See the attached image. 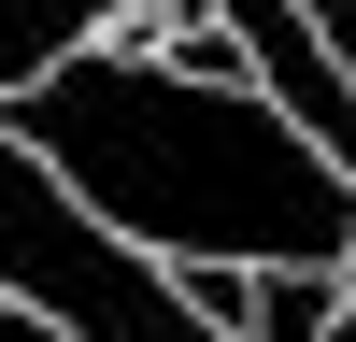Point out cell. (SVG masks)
Instances as JSON below:
<instances>
[{"mask_svg":"<svg viewBox=\"0 0 356 342\" xmlns=\"http://www.w3.org/2000/svg\"><path fill=\"white\" fill-rule=\"evenodd\" d=\"M0 142L86 228H114L157 271H328V285H356V186L257 86H200L143 43H100L57 86H29L0 114Z\"/></svg>","mask_w":356,"mask_h":342,"instance_id":"cell-1","label":"cell"},{"mask_svg":"<svg viewBox=\"0 0 356 342\" xmlns=\"http://www.w3.org/2000/svg\"><path fill=\"white\" fill-rule=\"evenodd\" d=\"M100 43H129L114 0H0V114H15L29 86H57L72 57H100Z\"/></svg>","mask_w":356,"mask_h":342,"instance_id":"cell-2","label":"cell"},{"mask_svg":"<svg viewBox=\"0 0 356 342\" xmlns=\"http://www.w3.org/2000/svg\"><path fill=\"white\" fill-rule=\"evenodd\" d=\"M342 300H356V285H328V271H257L243 314H228V342H328Z\"/></svg>","mask_w":356,"mask_h":342,"instance_id":"cell-3","label":"cell"},{"mask_svg":"<svg viewBox=\"0 0 356 342\" xmlns=\"http://www.w3.org/2000/svg\"><path fill=\"white\" fill-rule=\"evenodd\" d=\"M0 342H72V328H43L29 300H0Z\"/></svg>","mask_w":356,"mask_h":342,"instance_id":"cell-4","label":"cell"},{"mask_svg":"<svg viewBox=\"0 0 356 342\" xmlns=\"http://www.w3.org/2000/svg\"><path fill=\"white\" fill-rule=\"evenodd\" d=\"M328 342H356V300H342V328H328Z\"/></svg>","mask_w":356,"mask_h":342,"instance_id":"cell-5","label":"cell"}]
</instances>
